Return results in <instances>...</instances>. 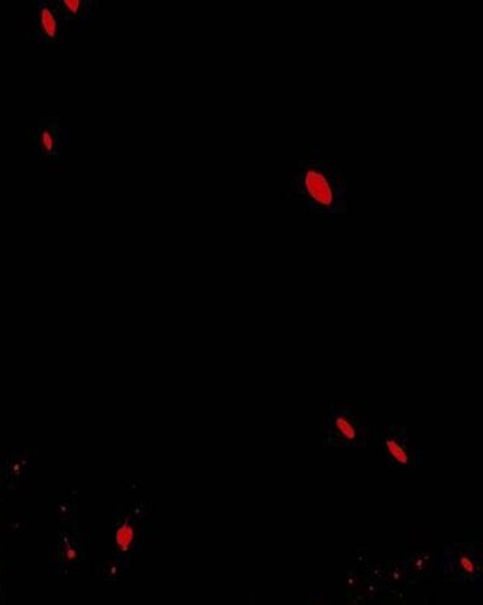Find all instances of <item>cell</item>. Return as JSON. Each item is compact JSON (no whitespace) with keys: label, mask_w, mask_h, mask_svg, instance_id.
<instances>
[{"label":"cell","mask_w":483,"mask_h":605,"mask_svg":"<svg viewBox=\"0 0 483 605\" xmlns=\"http://www.w3.org/2000/svg\"><path fill=\"white\" fill-rule=\"evenodd\" d=\"M340 172H330L326 160L312 159L301 163V169L291 181V192L316 213H336L340 211L343 194Z\"/></svg>","instance_id":"obj_1"},{"label":"cell","mask_w":483,"mask_h":605,"mask_svg":"<svg viewBox=\"0 0 483 605\" xmlns=\"http://www.w3.org/2000/svg\"><path fill=\"white\" fill-rule=\"evenodd\" d=\"M372 434V427L356 408L328 406L323 441L326 448H366Z\"/></svg>","instance_id":"obj_2"},{"label":"cell","mask_w":483,"mask_h":605,"mask_svg":"<svg viewBox=\"0 0 483 605\" xmlns=\"http://www.w3.org/2000/svg\"><path fill=\"white\" fill-rule=\"evenodd\" d=\"M372 442L392 467L407 468L421 459V450L411 448L408 426L373 427Z\"/></svg>","instance_id":"obj_3"},{"label":"cell","mask_w":483,"mask_h":605,"mask_svg":"<svg viewBox=\"0 0 483 605\" xmlns=\"http://www.w3.org/2000/svg\"><path fill=\"white\" fill-rule=\"evenodd\" d=\"M67 141L68 138H65L58 118H39L38 127L35 128L31 139L34 157L38 162L58 165L64 157Z\"/></svg>","instance_id":"obj_4"},{"label":"cell","mask_w":483,"mask_h":605,"mask_svg":"<svg viewBox=\"0 0 483 605\" xmlns=\"http://www.w3.org/2000/svg\"><path fill=\"white\" fill-rule=\"evenodd\" d=\"M31 4L34 9L29 16V22H31L29 34L33 35V39L40 43L63 41L67 34V26L61 15L56 13L52 2H33Z\"/></svg>","instance_id":"obj_5"},{"label":"cell","mask_w":483,"mask_h":605,"mask_svg":"<svg viewBox=\"0 0 483 605\" xmlns=\"http://www.w3.org/2000/svg\"><path fill=\"white\" fill-rule=\"evenodd\" d=\"M56 13L61 15L63 21H86L89 11L93 10V5L98 2H87V0H58L52 2Z\"/></svg>","instance_id":"obj_6"},{"label":"cell","mask_w":483,"mask_h":605,"mask_svg":"<svg viewBox=\"0 0 483 605\" xmlns=\"http://www.w3.org/2000/svg\"><path fill=\"white\" fill-rule=\"evenodd\" d=\"M86 553L85 549L80 542L71 541V539H64V541L59 545L58 563L61 567H76L81 565L82 559H85Z\"/></svg>","instance_id":"obj_7"},{"label":"cell","mask_w":483,"mask_h":605,"mask_svg":"<svg viewBox=\"0 0 483 605\" xmlns=\"http://www.w3.org/2000/svg\"><path fill=\"white\" fill-rule=\"evenodd\" d=\"M135 543V532H134V528L128 526V525H124L120 530H118L117 532V545L118 549H120L122 551H124L123 554H127V551L132 547Z\"/></svg>","instance_id":"obj_8"}]
</instances>
